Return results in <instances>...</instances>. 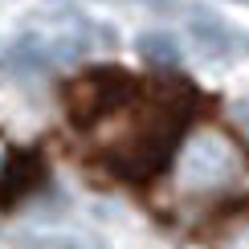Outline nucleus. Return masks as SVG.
<instances>
[{"instance_id":"2","label":"nucleus","mask_w":249,"mask_h":249,"mask_svg":"<svg viewBox=\"0 0 249 249\" xmlns=\"http://www.w3.org/2000/svg\"><path fill=\"white\" fill-rule=\"evenodd\" d=\"M127 74H86L78 82H70L66 90V102H70V115L78 123H98L102 115H110V110L119 107L123 98H127Z\"/></svg>"},{"instance_id":"7","label":"nucleus","mask_w":249,"mask_h":249,"mask_svg":"<svg viewBox=\"0 0 249 249\" xmlns=\"http://www.w3.org/2000/svg\"><path fill=\"white\" fill-rule=\"evenodd\" d=\"M13 176H17V155L8 151L4 143H0V188H4V184L13 180Z\"/></svg>"},{"instance_id":"6","label":"nucleus","mask_w":249,"mask_h":249,"mask_svg":"<svg viewBox=\"0 0 249 249\" xmlns=\"http://www.w3.org/2000/svg\"><path fill=\"white\" fill-rule=\"evenodd\" d=\"M17 249H102L98 241H90V237H74V233H49V237H25Z\"/></svg>"},{"instance_id":"5","label":"nucleus","mask_w":249,"mask_h":249,"mask_svg":"<svg viewBox=\"0 0 249 249\" xmlns=\"http://www.w3.org/2000/svg\"><path fill=\"white\" fill-rule=\"evenodd\" d=\"M139 53L151 61V66H160V70H172L176 61H180L184 49L176 45V37L172 33H143L139 37Z\"/></svg>"},{"instance_id":"1","label":"nucleus","mask_w":249,"mask_h":249,"mask_svg":"<svg viewBox=\"0 0 249 249\" xmlns=\"http://www.w3.org/2000/svg\"><path fill=\"white\" fill-rule=\"evenodd\" d=\"M241 176V160L221 127H192L180 139L176 184L184 192H221Z\"/></svg>"},{"instance_id":"3","label":"nucleus","mask_w":249,"mask_h":249,"mask_svg":"<svg viewBox=\"0 0 249 249\" xmlns=\"http://www.w3.org/2000/svg\"><path fill=\"white\" fill-rule=\"evenodd\" d=\"M188 37L200 45V53H204V57H229L233 49L241 45V37H237L221 17L204 13V8L188 13Z\"/></svg>"},{"instance_id":"4","label":"nucleus","mask_w":249,"mask_h":249,"mask_svg":"<svg viewBox=\"0 0 249 249\" xmlns=\"http://www.w3.org/2000/svg\"><path fill=\"white\" fill-rule=\"evenodd\" d=\"M0 66H4V74H8V78L29 82V78H41L49 66H53V61H49V49L41 45V41H33V37H20V41H13V45L4 49Z\"/></svg>"}]
</instances>
